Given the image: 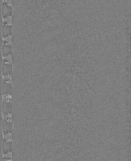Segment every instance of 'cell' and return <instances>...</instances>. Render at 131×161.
<instances>
[{
    "label": "cell",
    "instance_id": "obj_1",
    "mask_svg": "<svg viewBox=\"0 0 131 161\" xmlns=\"http://www.w3.org/2000/svg\"><path fill=\"white\" fill-rule=\"evenodd\" d=\"M7 41H4L3 46V56L4 57L8 56L11 54L12 52L11 46L7 42Z\"/></svg>",
    "mask_w": 131,
    "mask_h": 161
},
{
    "label": "cell",
    "instance_id": "obj_2",
    "mask_svg": "<svg viewBox=\"0 0 131 161\" xmlns=\"http://www.w3.org/2000/svg\"><path fill=\"white\" fill-rule=\"evenodd\" d=\"M11 64L4 63L3 67V75L4 76L11 74Z\"/></svg>",
    "mask_w": 131,
    "mask_h": 161
},
{
    "label": "cell",
    "instance_id": "obj_3",
    "mask_svg": "<svg viewBox=\"0 0 131 161\" xmlns=\"http://www.w3.org/2000/svg\"><path fill=\"white\" fill-rule=\"evenodd\" d=\"M11 26H4L3 29V37L6 38L11 35Z\"/></svg>",
    "mask_w": 131,
    "mask_h": 161
}]
</instances>
